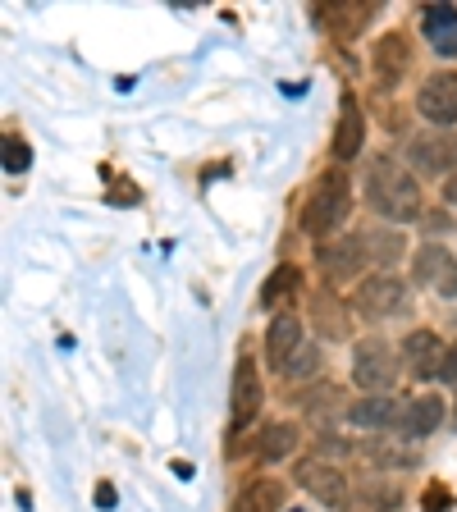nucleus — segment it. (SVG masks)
Returning a JSON list of instances; mask_svg holds the SVG:
<instances>
[{
	"instance_id": "1",
	"label": "nucleus",
	"mask_w": 457,
	"mask_h": 512,
	"mask_svg": "<svg viewBox=\"0 0 457 512\" xmlns=\"http://www.w3.org/2000/svg\"><path fill=\"white\" fill-rule=\"evenodd\" d=\"M366 202H371V211L389 224H412L426 215L421 179H416L398 156H380L366 165Z\"/></svg>"
},
{
	"instance_id": "2",
	"label": "nucleus",
	"mask_w": 457,
	"mask_h": 512,
	"mask_svg": "<svg viewBox=\"0 0 457 512\" xmlns=\"http://www.w3.org/2000/svg\"><path fill=\"white\" fill-rule=\"evenodd\" d=\"M352 215V179L343 165L325 170L311 188L307 206H302V234L316 238V243H330V234H339Z\"/></svg>"
},
{
	"instance_id": "3",
	"label": "nucleus",
	"mask_w": 457,
	"mask_h": 512,
	"mask_svg": "<svg viewBox=\"0 0 457 512\" xmlns=\"http://www.w3.org/2000/svg\"><path fill=\"white\" fill-rule=\"evenodd\" d=\"M352 307L362 311L366 320H398L412 311V298H407V284L394 275V270H375L357 284V298Z\"/></svg>"
},
{
	"instance_id": "4",
	"label": "nucleus",
	"mask_w": 457,
	"mask_h": 512,
	"mask_svg": "<svg viewBox=\"0 0 457 512\" xmlns=\"http://www.w3.org/2000/svg\"><path fill=\"white\" fill-rule=\"evenodd\" d=\"M394 380H398V352L384 339H357V348H352V384L371 398V394H389Z\"/></svg>"
},
{
	"instance_id": "5",
	"label": "nucleus",
	"mask_w": 457,
	"mask_h": 512,
	"mask_svg": "<svg viewBox=\"0 0 457 512\" xmlns=\"http://www.w3.org/2000/svg\"><path fill=\"white\" fill-rule=\"evenodd\" d=\"M412 284L439 298H457V256L439 243H421L412 256Z\"/></svg>"
},
{
	"instance_id": "6",
	"label": "nucleus",
	"mask_w": 457,
	"mask_h": 512,
	"mask_svg": "<svg viewBox=\"0 0 457 512\" xmlns=\"http://www.w3.org/2000/svg\"><path fill=\"white\" fill-rule=\"evenodd\" d=\"M416 110L435 128H448L457 119V74L453 69H435L416 92Z\"/></svg>"
},
{
	"instance_id": "7",
	"label": "nucleus",
	"mask_w": 457,
	"mask_h": 512,
	"mask_svg": "<svg viewBox=\"0 0 457 512\" xmlns=\"http://www.w3.org/2000/svg\"><path fill=\"white\" fill-rule=\"evenodd\" d=\"M311 330L320 334V339H330V343H343L352 334V307L348 298H339L334 288H311Z\"/></svg>"
},
{
	"instance_id": "8",
	"label": "nucleus",
	"mask_w": 457,
	"mask_h": 512,
	"mask_svg": "<svg viewBox=\"0 0 457 512\" xmlns=\"http://www.w3.org/2000/svg\"><path fill=\"white\" fill-rule=\"evenodd\" d=\"M293 480H298V485H302V490H307L316 503H325V508H343V503H348V480H343V471L334 467V462L307 458V462H298Z\"/></svg>"
},
{
	"instance_id": "9",
	"label": "nucleus",
	"mask_w": 457,
	"mask_h": 512,
	"mask_svg": "<svg viewBox=\"0 0 457 512\" xmlns=\"http://www.w3.org/2000/svg\"><path fill=\"white\" fill-rule=\"evenodd\" d=\"M407 165L416 174H457V133H430L407 142Z\"/></svg>"
},
{
	"instance_id": "10",
	"label": "nucleus",
	"mask_w": 457,
	"mask_h": 512,
	"mask_svg": "<svg viewBox=\"0 0 457 512\" xmlns=\"http://www.w3.org/2000/svg\"><path fill=\"white\" fill-rule=\"evenodd\" d=\"M366 266H371V261H366L362 234L334 238V243L320 247V270H325V279H330V284H348V279H357Z\"/></svg>"
},
{
	"instance_id": "11",
	"label": "nucleus",
	"mask_w": 457,
	"mask_h": 512,
	"mask_svg": "<svg viewBox=\"0 0 457 512\" xmlns=\"http://www.w3.org/2000/svg\"><path fill=\"white\" fill-rule=\"evenodd\" d=\"M371 69H375V83L380 87H398L412 74V42H407L403 32H384L371 51Z\"/></svg>"
},
{
	"instance_id": "12",
	"label": "nucleus",
	"mask_w": 457,
	"mask_h": 512,
	"mask_svg": "<svg viewBox=\"0 0 457 512\" xmlns=\"http://www.w3.org/2000/svg\"><path fill=\"white\" fill-rule=\"evenodd\" d=\"M266 407V384H261V371H256L252 357H238L234 366V426H252L256 416Z\"/></svg>"
},
{
	"instance_id": "13",
	"label": "nucleus",
	"mask_w": 457,
	"mask_h": 512,
	"mask_svg": "<svg viewBox=\"0 0 457 512\" xmlns=\"http://www.w3.org/2000/svg\"><path fill=\"white\" fill-rule=\"evenodd\" d=\"M444 357H448V348H444V339H439L435 330L407 334L403 362H407V371H412L416 380H439V371H444Z\"/></svg>"
},
{
	"instance_id": "14",
	"label": "nucleus",
	"mask_w": 457,
	"mask_h": 512,
	"mask_svg": "<svg viewBox=\"0 0 457 512\" xmlns=\"http://www.w3.org/2000/svg\"><path fill=\"white\" fill-rule=\"evenodd\" d=\"M302 343H307L302 320L293 316V311H279V316L270 320V330H266V362H270V371H284Z\"/></svg>"
},
{
	"instance_id": "15",
	"label": "nucleus",
	"mask_w": 457,
	"mask_h": 512,
	"mask_svg": "<svg viewBox=\"0 0 457 512\" xmlns=\"http://www.w3.org/2000/svg\"><path fill=\"white\" fill-rule=\"evenodd\" d=\"M403 407L407 403H398V398H389V394H371V398L348 403L343 416H348V426H357V430H389V426H398Z\"/></svg>"
},
{
	"instance_id": "16",
	"label": "nucleus",
	"mask_w": 457,
	"mask_h": 512,
	"mask_svg": "<svg viewBox=\"0 0 457 512\" xmlns=\"http://www.w3.org/2000/svg\"><path fill=\"white\" fill-rule=\"evenodd\" d=\"M439 421H444V398L439 394H421L412 398V403L403 407V416H398V435L403 439H426L439 430Z\"/></svg>"
},
{
	"instance_id": "17",
	"label": "nucleus",
	"mask_w": 457,
	"mask_h": 512,
	"mask_svg": "<svg viewBox=\"0 0 457 512\" xmlns=\"http://www.w3.org/2000/svg\"><path fill=\"white\" fill-rule=\"evenodd\" d=\"M371 5H339V0H325V5H316V23L320 28H330L339 42H348V37H357V32L371 23Z\"/></svg>"
},
{
	"instance_id": "18",
	"label": "nucleus",
	"mask_w": 457,
	"mask_h": 512,
	"mask_svg": "<svg viewBox=\"0 0 457 512\" xmlns=\"http://www.w3.org/2000/svg\"><path fill=\"white\" fill-rule=\"evenodd\" d=\"M421 28H426V42L435 55H457V5H426L421 14Z\"/></svg>"
},
{
	"instance_id": "19",
	"label": "nucleus",
	"mask_w": 457,
	"mask_h": 512,
	"mask_svg": "<svg viewBox=\"0 0 457 512\" xmlns=\"http://www.w3.org/2000/svg\"><path fill=\"white\" fill-rule=\"evenodd\" d=\"M362 142H366V119H362V110H357V101H343V115H339V124H334V142H330V151H334V160L339 165H348L357 151H362Z\"/></svg>"
},
{
	"instance_id": "20",
	"label": "nucleus",
	"mask_w": 457,
	"mask_h": 512,
	"mask_svg": "<svg viewBox=\"0 0 457 512\" xmlns=\"http://www.w3.org/2000/svg\"><path fill=\"white\" fill-rule=\"evenodd\" d=\"M398 503V485L389 476H371V480H357L348 490V512H389Z\"/></svg>"
},
{
	"instance_id": "21",
	"label": "nucleus",
	"mask_w": 457,
	"mask_h": 512,
	"mask_svg": "<svg viewBox=\"0 0 457 512\" xmlns=\"http://www.w3.org/2000/svg\"><path fill=\"white\" fill-rule=\"evenodd\" d=\"M362 247H366V261L371 266H380V270H389L394 261H403V252H407V243H403V234L398 229H366L362 234Z\"/></svg>"
},
{
	"instance_id": "22",
	"label": "nucleus",
	"mask_w": 457,
	"mask_h": 512,
	"mask_svg": "<svg viewBox=\"0 0 457 512\" xmlns=\"http://www.w3.org/2000/svg\"><path fill=\"white\" fill-rule=\"evenodd\" d=\"M293 448H298V426H293V421H275V426L261 430V448H256V458L261 462H284Z\"/></svg>"
},
{
	"instance_id": "23",
	"label": "nucleus",
	"mask_w": 457,
	"mask_h": 512,
	"mask_svg": "<svg viewBox=\"0 0 457 512\" xmlns=\"http://www.w3.org/2000/svg\"><path fill=\"white\" fill-rule=\"evenodd\" d=\"M284 503V490H279V480H252L243 494H238L234 512H275Z\"/></svg>"
},
{
	"instance_id": "24",
	"label": "nucleus",
	"mask_w": 457,
	"mask_h": 512,
	"mask_svg": "<svg viewBox=\"0 0 457 512\" xmlns=\"http://www.w3.org/2000/svg\"><path fill=\"white\" fill-rule=\"evenodd\" d=\"M298 288H302V275H298V270H293V266H279L275 275L266 279V288H261V307L275 311L279 302H288L293 293H298Z\"/></svg>"
},
{
	"instance_id": "25",
	"label": "nucleus",
	"mask_w": 457,
	"mask_h": 512,
	"mask_svg": "<svg viewBox=\"0 0 457 512\" xmlns=\"http://www.w3.org/2000/svg\"><path fill=\"white\" fill-rule=\"evenodd\" d=\"M366 458H371V467H412V448L403 444H389V439H371V444L362 448Z\"/></svg>"
},
{
	"instance_id": "26",
	"label": "nucleus",
	"mask_w": 457,
	"mask_h": 512,
	"mask_svg": "<svg viewBox=\"0 0 457 512\" xmlns=\"http://www.w3.org/2000/svg\"><path fill=\"white\" fill-rule=\"evenodd\" d=\"M316 371H320V348L316 343H302L298 352H293V362L284 366V380H316Z\"/></svg>"
},
{
	"instance_id": "27",
	"label": "nucleus",
	"mask_w": 457,
	"mask_h": 512,
	"mask_svg": "<svg viewBox=\"0 0 457 512\" xmlns=\"http://www.w3.org/2000/svg\"><path fill=\"white\" fill-rule=\"evenodd\" d=\"M28 142H19V138H5V170L10 174H23L28 170Z\"/></svg>"
},
{
	"instance_id": "28",
	"label": "nucleus",
	"mask_w": 457,
	"mask_h": 512,
	"mask_svg": "<svg viewBox=\"0 0 457 512\" xmlns=\"http://www.w3.org/2000/svg\"><path fill=\"white\" fill-rule=\"evenodd\" d=\"M320 462H330V458H348L352 453V444L348 439H339V435H320Z\"/></svg>"
},
{
	"instance_id": "29",
	"label": "nucleus",
	"mask_w": 457,
	"mask_h": 512,
	"mask_svg": "<svg viewBox=\"0 0 457 512\" xmlns=\"http://www.w3.org/2000/svg\"><path fill=\"white\" fill-rule=\"evenodd\" d=\"M421 229H430V234H448L453 224H448V215H439V211H426V215H421Z\"/></svg>"
},
{
	"instance_id": "30",
	"label": "nucleus",
	"mask_w": 457,
	"mask_h": 512,
	"mask_svg": "<svg viewBox=\"0 0 457 512\" xmlns=\"http://www.w3.org/2000/svg\"><path fill=\"white\" fill-rule=\"evenodd\" d=\"M444 508H448V490H444V485H435V490L426 494V508H421V512H444Z\"/></svg>"
},
{
	"instance_id": "31",
	"label": "nucleus",
	"mask_w": 457,
	"mask_h": 512,
	"mask_svg": "<svg viewBox=\"0 0 457 512\" xmlns=\"http://www.w3.org/2000/svg\"><path fill=\"white\" fill-rule=\"evenodd\" d=\"M439 380L444 384H457V343L448 348V357H444V371H439Z\"/></svg>"
},
{
	"instance_id": "32",
	"label": "nucleus",
	"mask_w": 457,
	"mask_h": 512,
	"mask_svg": "<svg viewBox=\"0 0 457 512\" xmlns=\"http://www.w3.org/2000/svg\"><path fill=\"white\" fill-rule=\"evenodd\" d=\"M96 503H101V508H115V490H110V485H101V490H96Z\"/></svg>"
},
{
	"instance_id": "33",
	"label": "nucleus",
	"mask_w": 457,
	"mask_h": 512,
	"mask_svg": "<svg viewBox=\"0 0 457 512\" xmlns=\"http://www.w3.org/2000/svg\"><path fill=\"white\" fill-rule=\"evenodd\" d=\"M444 202L457 206V174H453V179H444Z\"/></svg>"
},
{
	"instance_id": "34",
	"label": "nucleus",
	"mask_w": 457,
	"mask_h": 512,
	"mask_svg": "<svg viewBox=\"0 0 457 512\" xmlns=\"http://www.w3.org/2000/svg\"><path fill=\"white\" fill-rule=\"evenodd\" d=\"M293 512H298V508H293Z\"/></svg>"
}]
</instances>
